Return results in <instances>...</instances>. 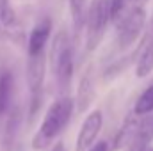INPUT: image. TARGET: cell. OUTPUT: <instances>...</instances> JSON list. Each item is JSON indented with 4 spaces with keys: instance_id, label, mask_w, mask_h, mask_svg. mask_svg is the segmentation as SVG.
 <instances>
[{
    "instance_id": "6da1fadb",
    "label": "cell",
    "mask_w": 153,
    "mask_h": 151,
    "mask_svg": "<svg viewBox=\"0 0 153 151\" xmlns=\"http://www.w3.org/2000/svg\"><path fill=\"white\" fill-rule=\"evenodd\" d=\"M73 114V100L64 96L57 101H53L50 105V109L45 114V119L39 126L38 133L32 139V148L34 150H43L48 144H52V141L66 128V124L70 123Z\"/></svg>"
},
{
    "instance_id": "7a4b0ae2",
    "label": "cell",
    "mask_w": 153,
    "mask_h": 151,
    "mask_svg": "<svg viewBox=\"0 0 153 151\" xmlns=\"http://www.w3.org/2000/svg\"><path fill=\"white\" fill-rule=\"evenodd\" d=\"M50 61H52V70H53V76L59 89L66 91L73 76V48L64 30H61L52 43Z\"/></svg>"
},
{
    "instance_id": "3957f363",
    "label": "cell",
    "mask_w": 153,
    "mask_h": 151,
    "mask_svg": "<svg viewBox=\"0 0 153 151\" xmlns=\"http://www.w3.org/2000/svg\"><path fill=\"white\" fill-rule=\"evenodd\" d=\"M109 21H111L109 0H91L85 18V44L89 52L98 48V44L102 43Z\"/></svg>"
},
{
    "instance_id": "277c9868",
    "label": "cell",
    "mask_w": 153,
    "mask_h": 151,
    "mask_svg": "<svg viewBox=\"0 0 153 151\" xmlns=\"http://www.w3.org/2000/svg\"><path fill=\"white\" fill-rule=\"evenodd\" d=\"M144 23H146V11H144L143 5L135 4V5L125 14V18L117 23V25H119V30H117L119 46H121V48H126V46H130L132 43H135L137 38L141 36L143 29H144Z\"/></svg>"
},
{
    "instance_id": "5b68a950",
    "label": "cell",
    "mask_w": 153,
    "mask_h": 151,
    "mask_svg": "<svg viewBox=\"0 0 153 151\" xmlns=\"http://www.w3.org/2000/svg\"><path fill=\"white\" fill-rule=\"evenodd\" d=\"M103 126V115L102 110H93L84 119L78 135H76V151H87L98 139V133Z\"/></svg>"
},
{
    "instance_id": "8992f818",
    "label": "cell",
    "mask_w": 153,
    "mask_h": 151,
    "mask_svg": "<svg viewBox=\"0 0 153 151\" xmlns=\"http://www.w3.org/2000/svg\"><path fill=\"white\" fill-rule=\"evenodd\" d=\"M43 78H45V52H41L38 55H29V64H27V80L30 85V93H32V112L38 107V100L43 89Z\"/></svg>"
},
{
    "instance_id": "52a82bcc",
    "label": "cell",
    "mask_w": 153,
    "mask_h": 151,
    "mask_svg": "<svg viewBox=\"0 0 153 151\" xmlns=\"http://www.w3.org/2000/svg\"><path fill=\"white\" fill-rule=\"evenodd\" d=\"M153 142V115H144L141 123L135 124V130L130 137V148L128 151H146L148 146Z\"/></svg>"
},
{
    "instance_id": "ba28073f",
    "label": "cell",
    "mask_w": 153,
    "mask_h": 151,
    "mask_svg": "<svg viewBox=\"0 0 153 151\" xmlns=\"http://www.w3.org/2000/svg\"><path fill=\"white\" fill-rule=\"evenodd\" d=\"M50 32H52V21L48 18L36 23V27L30 30V36H29V44H27L29 55H38L45 52V46L50 39Z\"/></svg>"
},
{
    "instance_id": "9c48e42d",
    "label": "cell",
    "mask_w": 153,
    "mask_h": 151,
    "mask_svg": "<svg viewBox=\"0 0 153 151\" xmlns=\"http://www.w3.org/2000/svg\"><path fill=\"white\" fill-rule=\"evenodd\" d=\"M150 73H153V21L150 27V32L143 41L139 57H137V66H135V75L139 78H144Z\"/></svg>"
},
{
    "instance_id": "30bf717a",
    "label": "cell",
    "mask_w": 153,
    "mask_h": 151,
    "mask_svg": "<svg viewBox=\"0 0 153 151\" xmlns=\"http://www.w3.org/2000/svg\"><path fill=\"white\" fill-rule=\"evenodd\" d=\"M13 87H14V80L9 71H4L0 75V115L9 110L11 107V98H13Z\"/></svg>"
},
{
    "instance_id": "8fae6325",
    "label": "cell",
    "mask_w": 153,
    "mask_h": 151,
    "mask_svg": "<svg viewBox=\"0 0 153 151\" xmlns=\"http://www.w3.org/2000/svg\"><path fill=\"white\" fill-rule=\"evenodd\" d=\"M135 5V0H109V11H111V21L119 23L125 14Z\"/></svg>"
},
{
    "instance_id": "7c38bea8",
    "label": "cell",
    "mask_w": 153,
    "mask_h": 151,
    "mask_svg": "<svg viewBox=\"0 0 153 151\" xmlns=\"http://www.w3.org/2000/svg\"><path fill=\"white\" fill-rule=\"evenodd\" d=\"M70 11L73 18V25L76 30L84 29L87 18V2L85 0H70Z\"/></svg>"
},
{
    "instance_id": "4fadbf2b",
    "label": "cell",
    "mask_w": 153,
    "mask_h": 151,
    "mask_svg": "<svg viewBox=\"0 0 153 151\" xmlns=\"http://www.w3.org/2000/svg\"><path fill=\"white\" fill-rule=\"evenodd\" d=\"M153 112V84L143 91V94L137 98L135 107H134V114L135 115H148Z\"/></svg>"
},
{
    "instance_id": "5bb4252c",
    "label": "cell",
    "mask_w": 153,
    "mask_h": 151,
    "mask_svg": "<svg viewBox=\"0 0 153 151\" xmlns=\"http://www.w3.org/2000/svg\"><path fill=\"white\" fill-rule=\"evenodd\" d=\"M91 98H93V84H91L89 75H85V76H82V80H80V89H78V110H85L87 105L91 103Z\"/></svg>"
},
{
    "instance_id": "9a60e30c",
    "label": "cell",
    "mask_w": 153,
    "mask_h": 151,
    "mask_svg": "<svg viewBox=\"0 0 153 151\" xmlns=\"http://www.w3.org/2000/svg\"><path fill=\"white\" fill-rule=\"evenodd\" d=\"M14 21H16V14H14L13 5L9 4V0H4L2 2V13H0V23H2V27H11Z\"/></svg>"
},
{
    "instance_id": "2e32d148",
    "label": "cell",
    "mask_w": 153,
    "mask_h": 151,
    "mask_svg": "<svg viewBox=\"0 0 153 151\" xmlns=\"http://www.w3.org/2000/svg\"><path fill=\"white\" fill-rule=\"evenodd\" d=\"M87 151H109V144L105 141H98V142H94Z\"/></svg>"
},
{
    "instance_id": "e0dca14e",
    "label": "cell",
    "mask_w": 153,
    "mask_h": 151,
    "mask_svg": "<svg viewBox=\"0 0 153 151\" xmlns=\"http://www.w3.org/2000/svg\"><path fill=\"white\" fill-rule=\"evenodd\" d=\"M53 151H64V146H62V144L59 142V144H57V146L53 148Z\"/></svg>"
},
{
    "instance_id": "ac0fdd59",
    "label": "cell",
    "mask_w": 153,
    "mask_h": 151,
    "mask_svg": "<svg viewBox=\"0 0 153 151\" xmlns=\"http://www.w3.org/2000/svg\"><path fill=\"white\" fill-rule=\"evenodd\" d=\"M146 2H150V0H135V4H139V5H144Z\"/></svg>"
},
{
    "instance_id": "d6986e66",
    "label": "cell",
    "mask_w": 153,
    "mask_h": 151,
    "mask_svg": "<svg viewBox=\"0 0 153 151\" xmlns=\"http://www.w3.org/2000/svg\"><path fill=\"white\" fill-rule=\"evenodd\" d=\"M2 2H4V0H0V13H2ZM0 27H2V23H0Z\"/></svg>"
},
{
    "instance_id": "ffe728a7",
    "label": "cell",
    "mask_w": 153,
    "mask_h": 151,
    "mask_svg": "<svg viewBox=\"0 0 153 151\" xmlns=\"http://www.w3.org/2000/svg\"><path fill=\"white\" fill-rule=\"evenodd\" d=\"M152 151H153V150H152Z\"/></svg>"
}]
</instances>
